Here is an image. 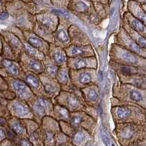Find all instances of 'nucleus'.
<instances>
[{
	"label": "nucleus",
	"mask_w": 146,
	"mask_h": 146,
	"mask_svg": "<svg viewBox=\"0 0 146 146\" xmlns=\"http://www.w3.org/2000/svg\"><path fill=\"white\" fill-rule=\"evenodd\" d=\"M110 54L111 61L115 63L145 68V58L138 56L118 45L113 44L112 45Z\"/></svg>",
	"instance_id": "nucleus-1"
},
{
	"label": "nucleus",
	"mask_w": 146,
	"mask_h": 146,
	"mask_svg": "<svg viewBox=\"0 0 146 146\" xmlns=\"http://www.w3.org/2000/svg\"><path fill=\"white\" fill-rule=\"evenodd\" d=\"M57 96L58 105H62L69 111H81L85 102L83 96H79L75 91H62Z\"/></svg>",
	"instance_id": "nucleus-2"
},
{
	"label": "nucleus",
	"mask_w": 146,
	"mask_h": 146,
	"mask_svg": "<svg viewBox=\"0 0 146 146\" xmlns=\"http://www.w3.org/2000/svg\"><path fill=\"white\" fill-rule=\"evenodd\" d=\"M5 78L8 85L9 89L13 91L19 100L28 102L35 96V94L24 81L11 77H5Z\"/></svg>",
	"instance_id": "nucleus-3"
},
{
	"label": "nucleus",
	"mask_w": 146,
	"mask_h": 146,
	"mask_svg": "<svg viewBox=\"0 0 146 146\" xmlns=\"http://www.w3.org/2000/svg\"><path fill=\"white\" fill-rule=\"evenodd\" d=\"M32 113L37 116L43 117L47 114L53 113V104L48 96H34L28 102Z\"/></svg>",
	"instance_id": "nucleus-4"
},
{
	"label": "nucleus",
	"mask_w": 146,
	"mask_h": 146,
	"mask_svg": "<svg viewBox=\"0 0 146 146\" xmlns=\"http://www.w3.org/2000/svg\"><path fill=\"white\" fill-rule=\"evenodd\" d=\"M7 108L14 116L18 118H31L32 116L29 105L23 100H15V98L7 100Z\"/></svg>",
	"instance_id": "nucleus-5"
},
{
	"label": "nucleus",
	"mask_w": 146,
	"mask_h": 146,
	"mask_svg": "<svg viewBox=\"0 0 146 146\" xmlns=\"http://www.w3.org/2000/svg\"><path fill=\"white\" fill-rule=\"evenodd\" d=\"M76 73V75H73L70 72V80L71 82L75 80L76 83L72 86H88L93 83L96 78V71L93 68H83L78 70H73Z\"/></svg>",
	"instance_id": "nucleus-6"
},
{
	"label": "nucleus",
	"mask_w": 146,
	"mask_h": 146,
	"mask_svg": "<svg viewBox=\"0 0 146 146\" xmlns=\"http://www.w3.org/2000/svg\"><path fill=\"white\" fill-rule=\"evenodd\" d=\"M117 45L123 47L125 49L136 53L138 56L145 58V49L137 45L126 33L124 29H122L117 35Z\"/></svg>",
	"instance_id": "nucleus-7"
},
{
	"label": "nucleus",
	"mask_w": 146,
	"mask_h": 146,
	"mask_svg": "<svg viewBox=\"0 0 146 146\" xmlns=\"http://www.w3.org/2000/svg\"><path fill=\"white\" fill-rule=\"evenodd\" d=\"M20 65L21 68H25L26 70L36 74H41L45 71L44 64L42 63L41 60L32 57L27 54L25 52H21L19 56Z\"/></svg>",
	"instance_id": "nucleus-8"
},
{
	"label": "nucleus",
	"mask_w": 146,
	"mask_h": 146,
	"mask_svg": "<svg viewBox=\"0 0 146 146\" xmlns=\"http://www.w3.org/2000/svg\"><path fill=\"white\" fill-rule=\"evenodd\" d=\"M22 34H23V39L30 45L36 48L39 51L42 52L44 55L49 54L50 45L48 44V42L37 36L35 32L29 31V30H24V31L23 30Z\"/></svg>",
	"instance_id": "nucleus-9"
},
{
	"label": "nucleus",
	"mask_w": 146,
	"mask_h": 146,
	"mask_svg": "<svg viewBox=\"0 0 146 146\" xmlns=\"http://www.w3.org/2000/svg\"><path fill=\"white\" fill-rule=\"evenodd\" d=\"M66 64L70 70H78L83 68L96 69L97 63L94 56L73 57L67 58Z\"/></svg>",
	"instance_id": "nucleus-10"
},
{
	"label": "nucleus",
	"mask_w": 146,
	"mask_h": 146,
	"mask_svg": "<svg viewBox=\"0 0 146 146\" xmlns=\"http://www.w3.org/2000/svg\"><path fill=\"white\" fill-rule=\"evenodd\" d=\"M69 25L61 24L58 22L56 29L53 33L54 45L62 48H66L70 45V39L68 34Z\"/></svg>",
	"instance_id": "nucleus-11"
},
{
	"label": "nucleus",
	"mask_w": 146,
	"mask_h": 146,
	"mask_svg": "<svg viewBox=\"0 0 146 146\" xmlns=\"http://www.w3.org/2000/svg\"><path fill=\"white\" fill-rule=\"evenodd\" d=\"M66 56L73 57H89L94 56V53L91 45H70L64 48Z\"/></svg>",
	"instance_id": "nucleus-12"
},
{
	"label": "nucleus",
	"mask_w": 146,
	"mask_h": 146,
	"mask_svg": "<svg viewBox=\"0 0 146 146\" xmlns=\"http://www.w3.org/2000/svg\"><path fill=\"white\" fill-rule=\"evenodd\" d=\"M40 80L42 85L45 95L49 98H52L53 96L58 94L61 91V86L55 78H50L46 75H41Z\"/></svg>",
	"instance_id": "nucleus-13"
},
{
	"label": "nucleus",
	"mask_w": 146,
	"mask_h": 146,
	"mask_svg": "<svg viewBox=\"0 0 146 146\" xmlns=\"http://www.w3.org/2000/svg\"><path fill=\"white\" fill-rule=\"evenodd\" d=\"M23 80L34 94L36 95V96H47L44 91L42 85L40 80V78L35 73L29 71L24 73Z\"/></svg>",
	"instance_id": "nucleus-14"
},
{
	"label": "nucleus",
	"mask_w": 146,
	"mask_h": 146,
	"mask_svg": "<svg viewBox=\"0 0 146 146\" xmlns=\"http://www.w3.org/2000/svg\"><path fill=\"white\" fill-rule=\"evenodd\" d=\"M112 66L116 72L118 77H131L141 75V72L145 73V68L139 67V66H130V65H123L115 63L112 62Z\"/></svg>",
	"instance_id": "nucleus-15"
},
{
	"label": "nucleus",
	"mask_w": 146,
	"mask_h": 146,
	"mask_svg": "<svg viewBox=\"0 0 146 146\" xmlns=\"http://www.w3.org/2000/svg\"><path fill=\"white\" fill-rule=\"evenodd\" d=\"M124 91H126L125 95V99H127L132 102H136L137 104H143L145 108V90L140 89L132 85L127 84L124 87Z\"/></svg>",
	"instance_id": "nucleus-16"
},
{
	"label": "nucleus",
	"mask_w": 146,
	"mask_h": 146,
	"mask_svg": "<svg viewBox=\"0 0 146 146\" xmlns=\"http://www.w3.org/2000/svg\"><path fill=\"white\" fill-rule=\"evenodd\" d=\"M0 34L2 35V38L10 47L14 53L19 58L21 53L23 51V44L20 39L14 33H11L7 31H2V33Z\"/></svg>",
	"instance_id": "nucleus-17"
},
{
	"label": "nucleus",
	"mask_w": 146,
	"mask_h": 146,
	"mask_svg": "<svg viewBox=\"0 0 146 146\" xmlns=\"http://www.w3.org/2000/svg\"><path fill=\"white\" fill-rule=\"evenodd\" d=\"M81 94L85 102L89 105L97 104L100 99L99 88L96 85H88V86L81 88Z\"/></svg>",
	"instance_id": "nucleus-18"
},
{
	"label": "nucleus",
	"mask_w": 146,
	"mask_h": 146,
	"mask_svg": "<svg viewBox=\"0 0 146 146\" xmlns=\"http://www.w3.org/2000/svg\"><path fill=\"white\" fill-rule=\"evenodd\" d=\"M49 54H50V58L57 66H62L67 62V56L64 49L62 47L50 44L49 47Z\"/></svg>",
	"instance_id": "nucleus-19"
},
{
	"label": "nucleus",
	"mask_w": 146,
	"mask_h": 146,
	"mask_svg": "<svg viewBox=\"0 0 146 146\" xmlns=\"http://www.w3.org/2000/svg\"><path fill=\"white\" fill-rule=\"evenodd\" d=\"M139 108H135V105H125L115 106L112 108L111 111L113 115L116 117L118 119L125 120L131 118L135 110Z\"/></svg>",
	"instance_id": "nucleus-20"
},
{
	"label": "nucleus",
	"mask_w": 146,
	"mask_h": 146,
	"mask_svg": "<svg viewBox=\"0 0 146 146\" xmlns=\"http://www.w3.org/2000/svg\"><path fill=\"white\" fill-rule=\"evenodd\" d=\"M68 33L70 39V43L71 42H72V45H88V38L83 32L80 31V29H78L75 26H70Z\"/></svg>",
	"instance_id": "nucleus-21"
},
{
	"label": "nucleus",
	"mask_w": 146,
	"mask_h": 146,
	"mask_svg": "<svg viewBox=\"0 0 146 146\" xmlns=\"http://www.w3.org/2000/svg\"><path fill=\"white\" fill-rule=\"evenodd\" d=\"M56 78H57V81L58 82L61 86H68L70 83H71L70 76V68L66 64L60 66L59 68H58Z\"/></svg>",
	"instance_id": "nucleus-22"
},
{
	"label": "nucleus",
	"mask_w": 146,
	"mask_h": 146,
	"mask_svg": "<svg viewBox=\"0 0 146 146\" xmlns=\"http://www.w3.org/2000/svg\"><path fill=\"white\" fill-rule=\"evenodd\" d=\"M44 60V66H45V75L48 76L50 77V78H56V75L57 71H58V66H57L55 62H53L50 56H49L48 55H46L43 58Z\"/></svg>",
	"instance_id": "nucleus-23"
},
{
	"label": "nucleus",
	"mask_w": 146,
	"mask_h": 146,
	"mask_svg": "<svg viewBox=\"0 0 146 146\" xmlns=\"http://www.w3.org/2000/svg\"><path fill=\"white\" fill-rule=\"evenodd\" d=\"M128 26L136 31L137 32L141 35L142 36H145V26L144 23L136 18L130 16L127 18Z\"/></svg>",
	"instance_id": "nucleus-24"
},
{
	"label": "nucleus",
	"mask_w": 146,
	"mask_h": 146,
	"mask_svg": "<svg viewBox=\"0 0 146 146\" xmlns=\"http://www.w3.org/2000/svg\"><path fill=\"white\" fill-rule=\"evenodd\" d=\"M53 113L56 115L59 118H62L64 121H68L69 118H70V111L66 108H64L62 105H58V104L53 105Z\"/></svg>",
	"instance_id": "nucleus-25"
},
{
	"label": "nucleus",
	"mask_w": 146,
	"mask_h": 146,
	"mask_svg": "<svg viewBox=\"0 0 146 146\" xmlns=\"http://www.w3.org/2000/svg\"><path fill=\"white\" fill-rule=\"evenodd\" d=\"M10 125L12 130H13L18 135H23L25 133V129L22 126L20 121L15 118H12L10 121Z\"/></svg>",
	"instance_id": "nucleus-26"
},
{
	"label": "nucleus",
	"mask_w": 146,
	"mask_h": 146,
	"mask_svg": "<svg viewBox=\"0 0 146 146\" xmlns=\"http://www.w3.org/2000/svg\"><path fill=\"white\" fill-rule=\"evenodd\" d=\"M135 134V129L132 126H128L125 127L122 132V137L125 139H130Z\"/></svg>",
	"instance_id": "nucleus-27"
},
{
	"label": "nucleus",
	"mask_w": 146,
	"mask_h": 146,
	"mask_svg": "<svg viewBox=\"0 0 146 146\" xmlns=\"http://www.w3.org/2000/svg\"><path fill=\"white\" fill-rule=\"evenodd\" d=\"M88 6L85 2L80 1L77 2L75 5V10L80 13H85L88 11Z\"/></svg>",
	"instance_id": "nucleus-28"
},
{
	"label": "nucleus",
	"mask_w": 146,
	"mask_h": 146,
	"mask_svg": "<svg viewBox=\"0 0 146 146\" xmlns=\"http://www.w3.org/2000/svg\"><path fill=\"white\" fill-rule=\"evenodd\" d=\"M86 137V134L83 131H78L74 136V140L75 141V143H80L84 141Z\"/></svg>",
	"instance_id": "nucleus-29"
},
{
	"label": "nucleus",
	"mask_w": 146,
	"mask_h": 146,
	"mask_svg": "<svg viewBox=\"0 0 146 146\" xmlns=\"http://www.w3.org/2000/svg\"><path fill=\"white\" fill-rule=\"evenodd\" d=\"M8 89V85L4 77L0 75V91H5Z\"/></svg>",
	"instance_id": "nucleus-30"
},
{
	"label": "nucleus",
	"mask_w": 146,
	"mask_h": 146,
	"mask_svg": "<svg viewBox=\"0 0 146 146\" xmlns=\"http://www.w3.org/2000/svg\"><path fill=\"white\" fill-rule=\"evenodd\" d=\"M52 13H54L57 14V15H62L64 18H70V14L64 10H56V9H54V10H52Z\"/></svg>",
	"instance_id": "nucleus-31"
},
{
	"label": "nucleus",
	"mask_w": 146,
	"mask_h": 146,
	"mask_svg": "<svg viewBox=\"0 0 146 146\" xmlns=\"http://www.w3.org/2000/svg\"><path fill=\"white\" fill-rule=\"evenodd\" d=\"M102 141L103 143H105V145L106 146H109L110 144V141H109V139L108 138L107 135H105V134L103 132H102Z\"/></svg>",
	"instance_id": "nucleus-32"
},
{
	"label": "nucleus",
	"mask_w": 146,
	"mask_h": 146,
	"mask_svg": "<svg viewBox=\"0 0 146 146\" xmlns=\"http://www.w3.org/2000/svg\"><path fill=\"white\" fill-rule=\"evenodd\" d=\"M9 17V14L7 12H2L0 13V20H6Z\"/></svg>",
	"instance_id": "nucleus-33"
},
{
	"label": "nucleus",
	"mask_w": 146,
	"mask_h": 146,
	"mask_svg": "<svg viewBox=\"0 0 146 146\" xmlns=\"http://www.w3.org/2000/svg\"><path fill=\"white\" fill-rule=\"evenodd\" d=\"M21 146H32L31 143L26 139H22L21 141Z\"/></svg>",
	"instance_id": "nucleus-34"
},
{
	"label": "nucleus",
	"mask_w": 146,
	"mask_h": 146,
	"mask_svg": "<svg viewBox=\"0 0 146 146\" xmlns=\"http://www.w3.org/2000/svg\"><path fill=\"white\" fill-rule=\"evenodd\" d=\"M7 124V121L3 118V117L0 116V125L1 126H5Z\"/></svg>",
	"instance_id": "nucleus-35"
},
{
	"label": "nucleus",
	"mask_w": 146,
	"mask_h": 146,
	"mask_svg": "<svg viewBox=\"0 0 146 146\" xmlns=\"http://www.w3.org/2000/svg\"><path fill=\"white\" fill-rule=\"evenodd\" d=\"M5 132L4 131V130H2V129H0V141L2 140L3 139H5Z\"/></svg>",
	"instance_id": "nucleus-36"
},
{
	"label": "nucleus",
	"mask_w": 146,
	"mask_h": 146,
	"mask_svg": "<svg viewBox=\"0 0 146 146\" xmlns=\"http://www.w3.org/2000/svg\"><path fill=\"white\" fill-rule=\"evenodd\" d=\"M2 35L0 34V54H1V52H2Z\"/></svg>",
	"instance_id": "nucleus-37"
},
{
	"label": "nucleus",
	"mask_w": 146,
	"mask_h": 146,
	"mask_svg": "<svg viewBox=\"0 0 146 146\" xmlns=\"http://www.w3.org/2000/svg\"><path fill=\"white\" fill-rule=\"evenodd\" d=\"M2 58L1 57V56H0V67L2 66Z\"/></svg>",
	"instance_id": "nucleus-38"
},
{
	"label": "nucleus",
	"mask_w": 146,
	"mask_h": 146,
	"mask_svg": "<svg viewBox=\"0 0 146 146\" xmlns=\"http://www.w3.org/2000/svg\"><path fill=\"white\" fill-rule=\"evenodd\" d=\"M2 0H0V10H1V7H2Z\"/></svg>",
	"instance_id": "nucleus-39"
},
{
	"label": "nucleus",
	"mask_w": 146,
	"mask_h": 146,
	"mask_svg": "<svg viewBox=\"0 0 146 146\" xmlns=\"http://www.w3.org/2000/svg\"><path fill=\"white\" fill-rule=\"evenodd\" d=\"M112 146H115V145H113H113H112Z\"/></svg>",
	"instance_id": "nucleus-40"
}]
</instances>
